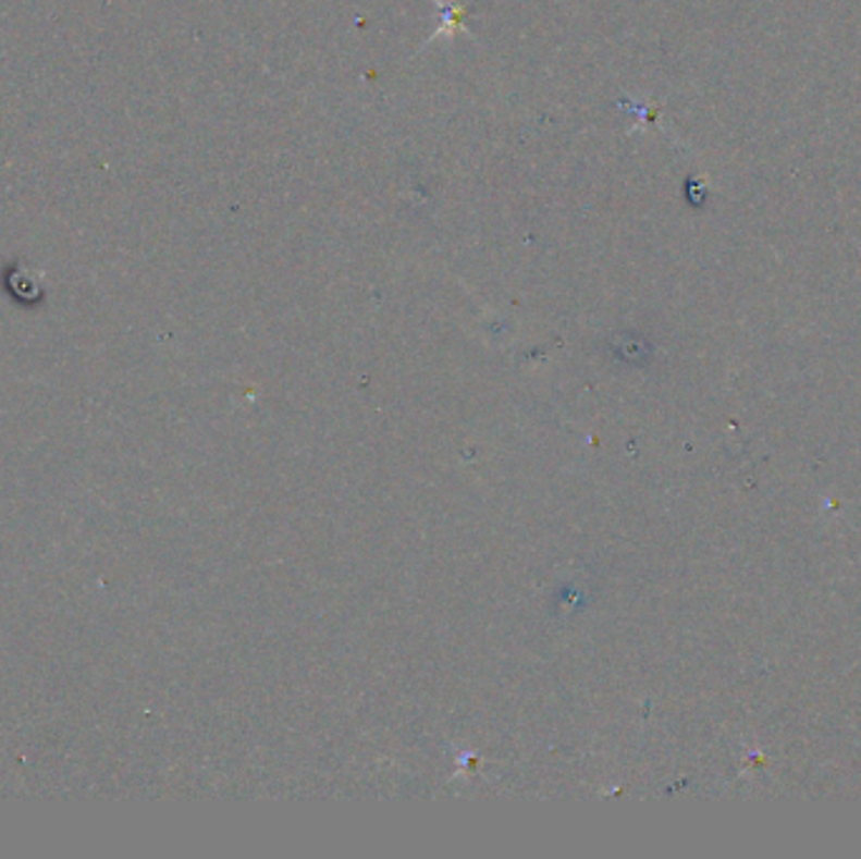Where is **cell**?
<instances>
[{
	"label": "cell",
	"mask_w": 861,
	"mask_h": 859,
	"mask_svg": "<svg viewBox=\"0 0 861 859\" xmlns=\"http://www.w3.org/2000/svg\"><path fill=\"white\" fill-rule=\"evenodd\" d=\"M433 3H436V8H439V28L433 30L431 34V38H429V44L433 41V38H439V36H456V34H469V28L464 26V15L469 13V8H462L458 3H454V0H433Z\"/></svg>",
	"instance_id": "6da1fadb"
},
{
	"label": "cell",
	"mask_w": 861,
	"mask_h": 859,
	"mask_svg": "<svg viewBox=\"0 0 861 859\" xmlns=\"http://www.w3.org/2000/svg\"><path fill=\"white\" fill-rule=\"evenodd\" d=\"M21 285V291L13 293L15 300H41V283H38V275L34 270L21 268V265H13V268L5 270V287Z\"/></svg>",
	"instance_id": "7a4b0ae2"
}]
</instances>
